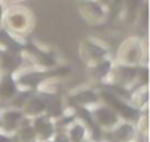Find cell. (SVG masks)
I'll use <instances>...</instances> for the list:
<instances>
[{"mask_svg":"<svg viewBox=\"0 0 150 142\" xmlns=\"http://www.w3.org/2000/svg\"><path fill=\"white\" fill-rule=\"evenodd\" d=\"M103 97H105V100L112 106V107H115L124 117H127V119H129V120H134V119H137V116H138V113H137V110H134L132 107H129V106H127V104H124V103H121L116 97H113L112 94H108V92H105L103 94Z\"/></svg>","mask_w":150,"mask_h":142,"instance_id":"6da1fadb","label":"cell"},{"mask_svg":"<svg viewBox=\"0 0 150 142\" xmlns=\"http://www.w3.org/2000/svg\"><path fill=\"white\" fill-rule=\"evenodd\" d=\"M15 94H16V85L12 81V78L11 76L3 78V81L0 82V97L8 100V98H12Z\"/></svg>","mask_w":150,"mask_h":142,"instance_id":"7a4b0ae2","label":"cell"},{"mask_svg":"<svg viewBox=\"0 0 150 142\" xmlns=\"http://www.w3.org/2000/svg\"><path fill=\"white\" fill-rule=\"evenodd\" d=\"M2 64L6 70H15L21 64V56L16 51H9L2 57Z\"/></svg>","mask_w":150,"mask_h":142,"instance_id":"3957f363","label":"cell"},{"mask_svg":"<svg viewBox=\"0 0 150 142\" xmlns=\"http://www.w3.org/2000/svg\"><path fill=\"white\" fill-rule=\"evenodd\" d=\"M96 117L105 126H112L113 123H116V114L109 108H99L96 111Z\"/></svg>","mask_w":150,"mask_h":142,"instance_id":"277c9868","label":"cell"},{"mask_svg":"<svg viewBox=\"0 0 150 142\" xmlns=\"http://www.w3.org/2000/svg\"><path fill=\"white\" fill-rule=\"evenodd\" d=\"M21 119H22L21 111H6L3 116V125L6 126V129H13Z\"/></svg>","mask_w":150,"mask_h":142,"instance_id":"5b68a950","label":"cell"},{"mask_svg":"<svg viewBox=\"0 0 150 142\" xmlns=\"http://www.w3.org/2000/svg\"><path fill=\"white\" fill-rule=\"evenodd\" d=\"M0 43L5 44L9 48V51H18V50H21V44H18L15 40H12L9 37V34L5 32V31H2V29H0Z\"/></svg>","mask_w":150,"mask_h":142,"instance_id":"8992f818","label":"cell"},{"mask_svg":"<svg viewBox=\"0 0 150 142\" xmlns=\"http://www.w3.org/2000/svg\"><path fill=\"white\" fill-rule=\"evenodd\" d=\"M35 126H37V130L41 133V135H44V138H47V136H50L52 135V125L47 122V120H44V119H38L37 120V123H35Z\"/></svg>","mask_w":150,"mask_h":142,"instance_id":"52a82bcc","label":"cell"},{"mask_svg":"<svg viewBox=\"0 0 150 142\" xmlns=\"http://www.w3.org/2000/svg\"><path fill=\"white\" fill-rule=\"evenodd\" d=\"M131 135H132V129H131V126H128V125L121 126V127L116 129V132L113 133V136L118 138L119 141H125V139H128Z\"/></svg>","mask_w":150,"mask_h":142,"instance_id":"ba28073f","label":"cell"},{"mask_svg":"<svg viewBox=\"0 0 150 142\" xmlns=\"http://www.w3.org/2000/svg\"><path fill=\"white\" fill-rule=\"evenodd\" d=\"M46 108V104H44V101H41V100H38V98H34V100H31V101H28V111L31 113H40V111H43Z\"/></svg>","mask_w":150,"mask_h":142,"instance_id":"9c48e42d","label":"cell"},{"mask_svg":"<svg viewBox=\"0 0 150 142\" xmlns=\"http://www.w3.org/2000/svg\"><path fill=\"white\" fill-rule=\"evenodd\" d=\"M96 100H97V97H96V94H94V92H91V91H84V92H81V94H78V95H77V101H80L81 104L94 103Z\"/></svg>","mask_w":150,"mask_h":142,"instance_id":"30bf717a","label":"cell"},{"mask_svg":"<svg viewBox=\"0 0 150 142\" xmlns=\"http://www.w3.org/2000/svg\"><path fill=\"white\" fill-rule=\"evenodd\" d=\"M83 135H84V129H83L81 126L72 127V130H71V139H72L74 142H80L81 138H83Z\"/></svg>","mask_w":150,"mask_h":142,"instance_id":"8fae6325","label":"cell"},{"mask_svg":"<svg viewBox=\"0 0 150 142\" xmlns=\"http://www.w3.org/2000/svg\"><path fill=\"white\" fill-rule=\"evenodd\" d=\"M125 3H127V6H128V10H129V12H134L135 8L138 6V0H125Z\"/></svg>","mask_w":150,"mask_h":142,"instance_id":"7c38bea8","label":"cell"},{"mask_svg":"<svg viewBox=\"0 0 150 142\" xmlns=\"http://www.w3.org/2000/svg\"><path fill=\"white\" fill-rule=\"evenodd\" d=\"M0 142H9V138L3 136V135H0Z\"/></svg>","mask_w":150,"mask_h":142,"instance_id":"4fadbf2b","label":"cell"},{"mask_svg":"<svg viewBox=\"0 0 150 142\" xmlns=\"http://www.w3.org/2000/svg\"><path fill=\"white\" fill-rule=\"evenodd\" d=\"M0 15H2V9H0Z\"/></svg>","mask_w":150,"mask_h":142,"instance_id":"5bb4252c","label":"cell"}]
</instances>
